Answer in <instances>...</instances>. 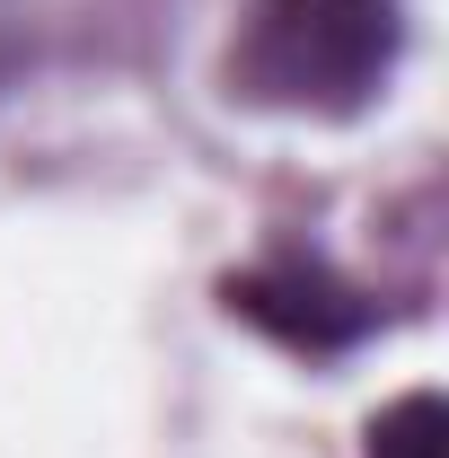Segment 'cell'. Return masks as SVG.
Returning a JSON list of instances; mask_svg holds the SVG:
<instances>
[{
	"mask_svg": "<svg viewBox=\"0 0 449 458\" xmlns=\"http://www.w3.org/2000/svg\"><path fill=\"white\" fill-rule=\"evenodd\" d=\"M229 309H247L256 327H274L282 344H309V352H335L370 327V309L343 283H326L318 265H265V274L229 283Z\"/></svg>",
	"mask_w": 449,
	"mask_h": 458,
	"instance_id": "obj_2",
	"label": "cell"
},
{
	"mask_svg": "<svg viewBox=\"0 0 449 458\" xmlns=\"http://www.w3.org/2000/svg\"><path fill=\"white\" fill-rule=\"evenodd\" d=\"M396 62V0H256L238 89L291 114H352Z\"/></svg>",
	"mask_w": 449,
	"mask_h": 458,
	"instance_id": "obj_1",
	"label": "cell"
},
{
	"mask_svg": "<svg viewBox=\"0 0 449 458\" xmlns=\"http://www.w3.org/2000/svg\"><path fill=\"white\" fill-rule=\"evenodd\" d=\"M370 458H449V414L441 397H396L370 423Z\"/></svg>",
	"mask_w": 449,
	"mask_h": 458,
	"instance_id": "obj_3",
	"label": "cell"
}]
</instances>
